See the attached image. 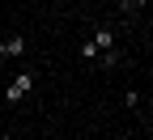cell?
Returning <instances> with one entry per match:
<instances>
[{
  "instance_id": "cell-3",
  "label": "cell",
  "mask_w": 153,
  "mask_h": 140,
  "mask_svg": "<svg viewBox=\"0 0 153 140\" xmlns=\"http://www.w3.org/2000/svg\"><path fill=\"white\" fill-rule=\"evenodd\" d=\"M89 43L98 47V51H111V47H115V34H111V26H98V30H94V38H89Z\"/></svg>"
},
{
  "instance_id": "cell-6",
  "label": "cell",
  "mask_w": 153,
  "mask_h": 140,
  "mask_svg": "<svg viewBox=\"0 0 153 140\" xmlns=\"http://www.w3.org/2000/svg\"><path fill=\"white\" fill-rule=\"evenodd\" d=\"M123 106H128V110H136V106H140V93H136V89H128V93H123Z\"/></svg>"
},
{
  "instance_id": "cell-2",
  "label": "cell",
  "mask_w": 153,
  "mask_h": 140,
  "mask_svg": "<svg viewBox=\"0 0 153 140\" xmlns=\"http://www.w3.org/2000/svg\"><path fill=\"white\" fill-rule=\"evenodd\" d=\"M17 55H26V34H13L0 43V59H17Z\"/></svg>"
},
{
  "instance_id": "cell-5",
  "label": "cell",
  "mask_w": 153,
  "mask_h": 140,
  "mask_svg": "<svg viewBox=\"0 0 153 140\" xmlns=\"http://www.w3.org/2000/svg\"><path fill=\"white\" fill-rule=\"evenodd\" d=\"M76 51H81V59H98V55H102L98 47H94V43H89V38H85V43H81V47H76Z\"/></svg>"
},
{
  "instance_id": "cell-1",
  "label": "cell",
  "mask_w": 153,
  "mask_h": 140,
  "mask_svg": "<svg viewBox=\"0 0 153 140\" xmlns=\"http://www.w3.org/2000/svg\"><path fill=\"white\" fill-rule=\"evenodd\" d=\"M34 81H38V76H34L30 68H22V72H17L13 81H9V89H4V102H22V98L34 89Z\"/></svg>"
},
{
  "instance_id": "cell-4",
  "label": "cell",
  "mask_w": 153,
  "mask_h": 140,
  "mask_svg": "<svg viewBox=\"0 0 153 140\" xmlns=\"http://www.w3.org/2000/svg\"><path fill=\"white\" fill-rule=\"evenodd\" d=\"M98 59H102V68H119V51H115V47H111V51H102Z\"/></svg>"
},
{
  "instance_id": "cell-7",
  "label": "cell",
  "mask_w": 153,
  "mask_h": 140,
  "mask_svg": "<svg viewBox=\"0 0 153 140\" xmlns=\"http://www.w3.org/2000/svg\"><path fill=\"white\" fill-rule=\"evenodd\" d=\"M145 4H149V0H132V9H145Z\"/></svg>"
}]
</instances>
